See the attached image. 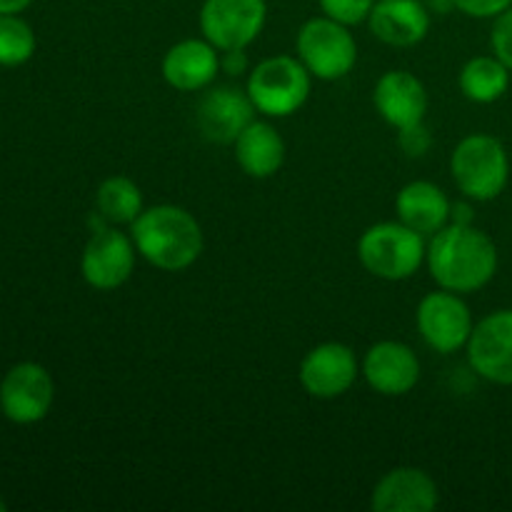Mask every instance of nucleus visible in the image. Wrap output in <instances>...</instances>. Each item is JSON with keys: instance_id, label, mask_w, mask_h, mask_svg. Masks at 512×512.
<instances>
[{"instance_id": "1", "label": "nucleus", "mask_w": 512, "mask_h": 512, "mask_svg": "<svg viewBox=\"0 0 512 512\" xmlns=\"http://www.w3.org/2000/svg\"><path fill=\"white\" fill-rule=\"evenodd\" d=\"M425 260L430 275L443 290L475 293L493 280L498 270V248L475 225L450 223L433 235Z\"/></svg>"}, {"instance_id": "2", "label": "nucleus", "mask_w": 512, "mask_h": 512, "mask_svg": "<svg viewBox=\"0 0 512 512\" xmlns=\"http://www.w3.org/2000/svg\"><path fill=\"white\" fill-rule=\"evenodd\" d=\"M138 253L158 270L178 273L190 268L203 253V230L200 223L178 205H155L143 210L130 223Z\"/></svg>"}, {"instance_id": "3", "label": "nucleus", "mask_w": 512, "mask_h": 512, "mask_svg": "<svg viewBox=\"0 0 512 512\" xmlns=\"http://www.w3.org/2000/svg\"><path fill=\"white\" fill-rule=\"evenodd\" d=\"M425 248L423 235L398 223L370 225L358 240V258L368 273L383 280H408L423 265Z\"/></svg>"}, {"instance_id": "4", "label": "nucleus", "mask_w": 512, "mask_h": 512, "mask_svg": "<svg viewBox=\"0 0 512 512\" xmlns=\"http://www.w3.org/2000/svg\"><path fill=\"white\" fill-rule=\"evenodd\" d=\"M450 173L460 193L470 200H495L508 185L510 160L493 135H468L450 158Z\"/></svg>"}, {"instance_id": "5", "label": "nucleus", "mask_w": 512, "mask_h": 512, "mask_svg": "<svg viewBox=\"0 0 512 512\" xmlns=\"http://www.w3.org/2000/svg\"><path fill=\"white\" fill-rule=\"evenodd\" d=\"M248 95L255 110L268 118H288L298 113L310 95V73L298 58L278 55L250 70Z\"/></svg>"}, {"instance_id": "6", "label": "nucleus", "mask_w": 512, "mask_h": 512, "mask_svg": "<svg viewBox=\"0 0 512 512\" xmlns=\"http://www.w3.org/2000/svg\"><path fill=\"white\" fill-rule=\"evenodd\" d=\"M298 60L318 80H340L358 63V43L348 25L328 18H313L298 30Z\"/></svg>"}, {"instance_id": "7", "label": "nucleus", "mask_w": 512, "mask_h": 512, "mask_svg": "<svg viewBox=\"0 0 512 512\" xmlns=\"http://www.w3.org/2000/svg\"><path fill=\"white\" fill-rule=\"evenodd\" d=\"M265 20V0H205L200 8V30L218 50L248 48L263 33Z\"/></svg>"}, {"instance_id": "8", "label": "nucleus", "mask_w": 512, "mask_h": 512, "mask_svg": "<svg viewBox=\"0 0 512 512\" xmlns=\"http://www.w3.org/2000/svg\"><path fill=\"white\" fill-rule=\"evenodd\" d=\"M415 323H418V330L428 348L443 355H450L468 345L470 333L475 328L470 308L453 290L425 295L418 305V313H415Z\"/></svg>"}, {"instance_id": "9", "label": "nucleus", "mask_w": 512, "mask_h": 512, "mask_svg": "<svg viewBox=\"0 0 512 512\" xmlns=\"http://www.w3.org/2000/svg\"><path fill=\"white\" fill-rule=\"evenodd\" d=\"M55 385L38 363H18L0 383V410L18 425H33L50 413Z\"/></svg>"}, {"instance_id": "10", "label": "nucleus", "mask_w": 512, "mask_h": 512, "mask_svg": "<svg viewBox=\"0 0 512 512\" xmlns=\"http://www.w3.org/2000/svg\"><path fill=\"white\" fill-rule=\"evenodd\" d=\"M135 243L118 228L95 230L80 258V273L95 290H115L133 275Z\"/></svg>"}, {"instance_id": "11", "label": "nucleus", "mask_w": 512, "mask_h": 512, "mask_svg": "<svg viewBox=\"0 0 512 512\" xmlns=\"http://www.w3.org/2000/svg\"><path fill=\"white\" fill-rule=\"evenodd\" d=\"M468 363L480 378L512 385V310H498L480 320L468 340Z\"/></svg>"}, {"instance_id": "12", "label": "nucleus", "mask_w": 512, "mask_h": 512, "mask_svg": "<svg viewBox=\"0 0 512 512\" xmlns=\"http://www.w3.org/2000/svg\"><path fill=\"white\" fill-rule=\"evenodd\" d=\"M255 105L248 90L233 88V85H218L200 98L195 108V120L210 143L228 145L238 140V135L253 123Z\"/></svg>"}, {"instance_id": "13", "label": "nucleus", "mask_w": 512, "mask_h": 512, "mask_svg": "<svg viewBox=\"0 0 512 512\" xmlns=\"http://www.w3.org/2000/svg\"><path fill=\"white\" fill-rule=\"evenodd\" d=\"M298 378L313 398H340L358 380V360L348 345L323 343L305 355Z\"/></svg>"}, {"instance_id": "14", "label": "nucleus", "mask_w": 512, "mask_h": 512, "mask_svg": "<svg viewBox=\"0 0 512 512\" xmlns=\"http://www.w3.org/2000/svg\"><path fill=\"white\" fill-rule=\"evenodd\" d=\"M363 375L375 393L398 398L418 385L420 360L410 345L398 343V340H383L365 353Z\"/></svg>"}, {"instance_id": "15", "label": "nucleus", "mask_w": 512, "mask_h": 512, "mask_svg": "<svg viewBox=\"0 0 512 512\" xmlns=\"http://www.w3.org/2000/svg\"><path fill=\"white\" fill-rule=\"evenodd\" d=\"M373 103L380 118L395 130L410 128L425 120L428 93L425 85L408 70H390L378 80L373 90Z\"/></svg>"}, {"instance_id": "16", "label": "nucleus", "mask_w": 512, "mask_h": 512, "mask_svg": "<svg viewBox=\"0 0 512 512\" xmlns=\"http://www.w3.org/2000/svg\"><path fill=\"white\" fill-rule=\"evenodd\" d=\"M438 500V485L425 470L395 468L378 480L370 508L375 512H430Z\"/></svg>"}, {"instance_id": "17", "label": "nucleus", "mask_w": 512, "mask_h": 512, "mask_svg": "<svg viewBox=\"0 0 512 512\" xmlns=\"http://www.w3.org/2000/svg\"><path fill=\"white\" fill-rule=\"evenodd\" d=\"M218 48L208 40L188 38L175 43L163 58V78L170 88L195 93L218 78Z\"/></svg>"}, {"instance_id": "18", "label": "nucleus", "mask_w": 512, "mask_h": 512, "mask_svg": "<svg viewBox=\"0 0 512 512\" xmlns=\"http://www.w3.org/2000/svg\"><path fill=\"white\" fill-rule=\"evenodd\" d=\"M370 33L395 48H410L425 40L430 13L420 0H375L368 15Z\"/></svg>"}, {"instance_id": "19", "label": "nucleus", "mask_w": 512, "mask_h": 512, "mask_svg": "<svg viewBox=\"0 0 512 512\" xmlns=\"http://www.w3.org/2000/svg\"><path fill=\"white\" fill-rule=\"evenodd\" d=\"M450 200L443 190L428 180L408 183L398 193L395 210L398 220L420 235H435L450 223Z\"/></svg>"}, {"instance_id": "20", "label": "nucleus", "mask_w": 512, "mask_h": 512, "mask_svg": "<svg viewBox=\"0 0 512 512\" xmlns=\"http://www.w3.org/2000/svg\"><path fill=\"white\" fill-rule=\"evenodd\" d=\"M235 160L250 178H270L285 163V143L265 120H253L235 140Z\"/></svg>"}, {"instance_id": "21", "label": "nucleus", "mask_w": 512, "mask_h": 512, "mask_svg": "<svg viewBox=\"0 0 512 512\" xmlns=\"http://www.w3.org/2000/svg\"><path fill=\"white\" fill-rule=\"evenodd\" d=\"M508 70L510 68L498 55L495 58L478 55L460 70V90L473 103H495L498 98H503L510 85Z\"/></svg>"}, {"instance_id": "22", "label": "nucleus", "mask_w": 512, "mask_h": 512, "mask_svg": "<svg viewBox=\"0 0 512 512\" xmlns=\"http://www.w3.org/2000/svg\"><path fill=\"white\" fill-rule=\"evenodd\" d=\"M95 203H98L100 218L113 225L133 223L143 213V193H140V188L130 178H120V175L100 183Z\"/></svg>"}, {"instance_id": "23", "label": "nucleus", "mask_w": 512, "mask_h": 512, "mask_svg": "<svg viewBox=\"0 0 512 512\" xmlns=\"http://www.w3.org/2000/svg\"><path fill=\"white\" fill-rule=\"evenodd\" d=\"M35 33L18 15L0 13V65L15 68L33 58Z\"/></svg>"}, {"instance_id": "24", "label": "nucleus", "mask_w": 512, "mask_h": 512, "mask_svg": "<svg viewBox=\"0 0 512 512\" xmlns=\"http://www.w3.org/2000/svg\"><path fill=\"white\" fill-rule=\"evenodd\" d=\"M318 5L328 18L343 25H358L368 20L375 0H318Z\"/></svg>"}, {"instance_id": "25", "label": "nucleus", "mask_w": 512, "mask_h": 512, "mask_svg": "<svg viewBox=\"0 0 512 512\" xmlns=\"http://www.w3.org/2000/svg\"><path fill=\"white\" fill-rule=\"evenodd\" d=\"M490 43H493V53L512 70V8L495 18Z\"/></svg>"}, {"instance_id": "26", "label": "nucleus", "mask_w": 512, "mask_h": 512, "mask_svg": "<svg viewBox=\"0 0 512 512\" xmlns=\"http://www.w3.org/2000/svg\"><path fill=\"white\" fill-rule=\"evenodd\" d=\"M453 3L470 18H498L500 13L512 8V0H453Z\"/></svg>"}, {"instance_id": "27", "label": "nucleus", "mask_w": 512, "mask_h": 512, "mask_svg": "<svg viewBox=\"0 0 512 512\" xmlns=\"http://www.w3.org/2000/svg\"><path fill=\"white\" fill-rule=\"evenodd\" d=\"M398 138H400V148L405 150L408 155H413V158H418V155H425L430 148V133L428 128H425V123H418V125H410V128H403L398 130Z\"/></svg>"}, {"instance_id": "28", "label": "nucleus", "mask_w": 512, "mask_h": 512, "mask_svg": "<svg viewBox=\"0 0 512 512\" xmlns=\"http://www.w3.org/2000/svg\"><path fill=\"white\" fill-rule=\"evenodd\" d=\"M220 70H223L225 75H233V78L248 73V55H245V48L223 50V58H220Z\"/></svg>"}, {"instance_id": "29", "label": "nucleus", "mask_w": 512, "mask_h": 512, "mask_svg": "<svg viewBox=\"0 0 512 512\" xmlns=\"http://www.w3.org/2000/svg\"><path fill=\"white\" fill-rule=\"evenodd\" d=\"M450 223L458 225H473V208L468 203H455L450 208Z\"/></svg>"}, {"instance_id": "30", "label": "nucleus", "mask_w": 512, "mask_h": 512, "mask_svg": "<svg viewBox=\"0 0 512 512\" xmlns=\"http://www.w3.org/2000/svg\"><path fill=\"white\" fill-rule=\"evenodd\" d=\"M33 0H0V13L3 15H18L23 13Z\"/></svg>"}, {"instance_id": "31", "label": "nucleus", "mask_w": 512, "mask_h": 512, "mask_svg": "<svg viewBox=\"0 0 512 512\" xmlns=\"http://www.w3.org/2000/svg\"><path fill=\"white\" fill-rule=\"evenodd\" d=\"M5 508H8V503H5V500L0 498V510H5Z\"/></svg>"}]
</instances>
